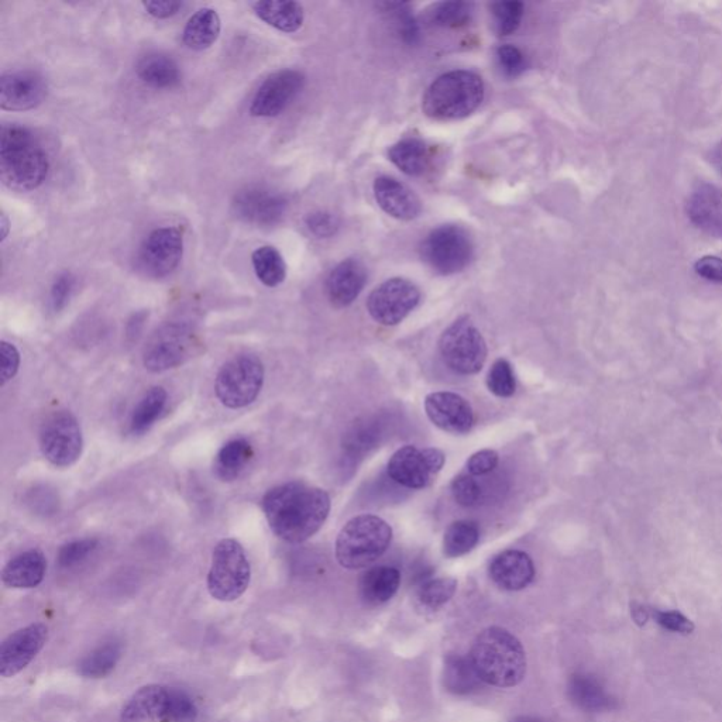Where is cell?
Segmentation results:
<instances>
[{"instance_id": "11a10c76", "label": "cell", "mask_w": 722, "mask_h": 722, "mask_svg": "<svg viewBox=\"0 0 722 722\" xmlns=\"http://www.w3.org/2000/svg\"><path fill=\"white\" fill-rule=\"evenodd\" d=\"M512 722H541V721L536 720V718H532V717H518V718H515V720Z\"/></svg>"}, {"instance_id": "4dcf8cb0", "label": "cell", "mask_w": 722, "mask_h": 722, "mask_svg": "<svg viewBox=\"0 0 722 722\" xmlns=\"http://www.w3.org/2000/svg\"><path fill=\"white\" fill-rule=\"evenodd\" d=\"M388 158L395 167L409 177H421L428 170L431 154L426 144L419 139H404L388 150Z\"/></svg>"}, {"instance_id": "d590c367", "label": "cell", "mask_w": 722, "mask_h": 722, "mask_svg": "<svg viewBox=\"0 0 722 722\" xmlns=\"http://www.w3.org/2000/svg\"><path fill=\"white\" fill-rule=\"evenodd\" d=\"M120 656H122V646L118 642H108L88 653L78 663V673L88 679H101L115 670Z\"/></svg>"}, {"instance_id": "ee69618b", "label": "cell", "mask_w": 722, "mask_h": 722, "mask_svg": "<svg viewBox=\"0 0 722 722\" xmlns=\"http://www.w3.org/2000/svg\"><path fill=\"white\" fill-rule=\"evenodd\" d=\"M452 494L457 504L462 507H473L479 503L480 484L469 474H460L452 483Z\"/></svg>"}, {"instance_id": "f546056e", "label": "cell", "mask_w": 722, "mask_h": 722, "mask_svg": "<svg viewBox=\"0 0 722 722\" xmlns=\"http://www.w3.org/2000/svg\"><path fill=\"white\" fill-rule=\"evenodd\" d=\"M222 22L215 9H199L195 15L189 17L182 40L185 46L195 51H204L219 39Z\"/></svg>"}, {"instance_id": "f5cc1de1", "label": "cell", "mask_w": 722, "mask_h": 722, "mask_svg": "<svg viewBox=\"0 0 722 722\" xmlns=\"http://www.w3.org/2000/svg\"><path fill=\"white\" fill-rule=\"evenodd\" d=\"M632 615H634V620L641 625L645 624V622L651 618V614H649L648 610L642 607V605H635L634 610H632Z\"/></svg>"}, {"instance_id": "603a6c76", "label": "cell", "mask_w": 722, "mask_h": 722, "mask_svg": "<svg viewBox=\"0 0 722 722\" xmlns=\"http://www.w3.org/2000/svg\"><path fill=\"white\" fill-rule=\"evenodd\" d=\"M490 576L501 589L524 590L534 580V562L531 556L522 550H505L491 562Z\"/></svg>"}, {"instance_id": "e0dca14e", "label": "cell", "mask_w": 722, "mask_h": 722, "mask_svg": "<svg viewBox=\"0 0 722 722\" xmlns=\"http://www.w3.org/2000/svg\"><path fill=\"white\" fill-rule=\"evenodd\" d=\"M47 641L48 627L41 622L10 634L0 645V676L9 679L19 675L43 651Z\"/></svg>"}, {"instance_id": "5bb4252c", "label": "cell", "mask_w": 722, "mask_h": 722, "mask_svg": "<svg viewBox=\"0 0 722 722\" xmlns=\"http://www.w3.org/2000/svg\"><path fill=\"white\" fill-rule=\"evenodd\" d=\"M445 460L442 450H421L415 446H404L397 450L388 462V476L401 486L419 490L432 483L436 474L445 466Z\"/></svg>"}, {"instance_id": "52a82bcc", "label": "cell", "mask_w": 722, "mask_h": 722, "mask_svg": "<svg viewBox=\"0 0 722 722\" xmlns=\"http://www.w3.org/2000/svg\"><path fill=\"white\" fill-rule=\"evenodd\" d=\"M252 567L243 546L236 539H223L212 553L208 591L215 600L232 603L249 589Z\"/></svg>"}, {"instance_id": "d6986e66", "label": "cell", "mask_w": 722, "mask_h": 722, "mask_svg": "<svg viewBox=\"0 0 722 722\" xmlns=\"http://www.w3.org/2000/svg\"><path fill=\"white\" fill-rule=\"evenodd\" d=\"M47 82L34 71L9 72L0 79V106L10 112L37 108L47 96Z\"/></svg>"}, {"instance_id": "681fc988", "label": "cell", "mask_w": 722, "mask_h": 722, "mask_svg": "<svg viewBox=\"0 0 722 722\" xmlns=\"http://www.w3.org/2000/svg\"><path fill=\"white\" fill-rule=\"evenodd\" d=\"M2 354V385L9 383L16 376L20 366V353L15 345L9 342H2L0 346Z\"/></svg>"}, {"instance_id": "4fadbf2b", "label": "cell", "mask_w": 722, "mask_h": 722, "mask_svg": "<svg viewBox=\"0 0 722 722\" xmlns=\"http://www.w3.org/2000/svg\"><path fill=\"white\" fill-rule=\"evenodd\" d=\"M421 301V291L405 278H391L371 292L367 309L371 318L384 326H394L405 318Z\"/></svg>"}, {"instance_id": "f907efd6", "label": "cell", "mask_w": 722, "mask_h": 722, "mask_svg": "<svg viewBox=\"0 0 722 722\" xmlns=\"http://www.w3.org/2000/svg\"><path fill=\"white\" fill-rule=\"evenodd\" d=\"M696 273L711 283L722 284V259L717 256H704L694 264Z\"/></svg>"}, {"instance_id": "cb8c5ba5", "label": "cell", "mask_w": 722, "mask_h": 722, "mask_svg": "<svg viewBox=\"0 0 722 722\" xmlns=\"http://www.w3.org/2000/svg\"><path fill=\"white\" fill-rule=\"evenodd\" d=\"M687 213L697 228L722 237V194L714 185L701 184L694 189Z\"/></svg>"}, {"instance_id": "e575fe53", "label": "cell", "mask_w": 722, "mask_h": 722, "mask_svg": "<svg viewBox=\"0 0 722 722\" xmlns=\"http://www.w3.org/2000/svg\"><path fill=\"white\" fill-rule=\"evenodd\" d=\"M479 541L480 528L477 522L467 519L453 522L443 536V553L448 558H460L476 548Z\"/></svg>"}, {"instance_id": "f1b7e54d", "label": "cell", "mask_w": 722, "mask_h": 722, "mask_svg": "<svg viewBox=\"0 0 722 722\" xmlns=\"http://www.w3.org/2000/svg\"><path fill=\"white\" fill-rule=\"evenodd\" d=\"M137 75L144 84L156 89H170L181 82V70L173 58L165 54H147L137 64Z\"/></svg>"}, {"instance_id": "7a4b0ae2", "label": "cell", "mask_w": 722, "mask_h": 722, "mask_svg": "<svg viewBox=\"0 0 722 722\" xmlns=\"http://www.w3.org/2000/svg\"><path fill=\"white\" fill-rule=\"evenodd\" d=\"M50 160L32 130L5 125L0 133V177L19 192L37 189L46 181Z\"/></svg>"}, {"instance_id": "2e32d148", "label": "cell", "mask_w": 722, "mask_h": 722, "mask_svg": "<svg viewBox=\"0 0 722 722\" xmlns=\"http://www.w3.org/2000/svg\"><path fill=\"white\" fill-rule=\"evenodd\" d=\"M184 254V237L177 228L153 230L140 249L139 263L144 274L164 278L180 266Z\"/></svg>"}, {"instance_id": "4316f807", "label": "cell", "mask_w": 722, "mask_h": 722, "mask_svg": "<svg viewBox=\"0 0 722 722\" xmlns=\"http://www.w3.org/2000/svg\"><path fill=\"white\" fill-rule=\"evenodd\" d=\"M254 13L268 26L284 33H295L301 29L305 20L301 3L291 0H264L253 3Z\"/></svg>"}, {"instance_id": "c3c4849f", "label": "cell", "mask_w": 722, "mask_h": 722, "mask_svg": "<svg viewBox=\"0 0 722 722\" xmlns=\"http://www.w3.org/2000/svg\"><path fill=\"white\" fill-rule=\"evenodd\" d=\"M498 459L500 457H498L495 450H480L467 460V470H469L471 476H484V474L491 473L497 467Z\"/></svg>"}, {"instance_id": "816d5d0a", "label": "cell", "mask_w": 722, "mask_h": 722, "mask_svg": "<svg viewBox=\"0 0 722 722\" xmlns=\"http://www.w3.org/2000/svg\"><path fill=\"white\" fill-rule=\"evenodd\" d=\"M143 6L149 15L157 17V19H168V17L177 15L178 10L182 8V3L163 0V2H144Z\"/></svg>"}, {"instance_id": "ffe728a7", "label": "cell", "mask_w": 722, "mask_h": 722, "mask_svg": "<svg viewBox=\"0 0 722 722\" xmlns=\"http://www.w3.org/2000/svg\"><path fill=\"white\" fill-rule=\"evenodd\" d=\"M425 411L433 425L442 431L464 435L474 424L473 408L462 395L432 393L426 397Z\"/></svg>"}, {"instance_id": "ab89813d", "label": "cell", "mask_w": 722, "mask_h": 722, "mask_svg": "<svg viewBox=\"0 0 722 722\" xmlns=\"http://www.w3.org/2000/svg\"><path fill=\"white\" fill-rule=\"evenodd\" d=\"M524 3L512 0V2H497L491 6L493 13L494 32L497 36L505 37L517 32L524 17Z\"/></svg>"}, {"instance_id": "ac0fdd59", "label": "cell", "mask_w": 722, "mask_h": 722, "mask_svg": "<svg viewBox=\"0 0 722 722\" xmlns=\"http://www.w3.org/2000/svg\"><path fill=\"white\" fill-rule=\"evenodd\" d=\"M288 201L284 195L264 187L240 191L233 201L237 218L257 226H274L284 218Z\"/></svg>"}, {"instance_id": "9a60e30c", "label": "cell", "mask_w": 722, "mask_h": 722, "mask_svg": "<svg viewBox=\"0 0 722 722\" xmlns=\"http://www.w3.org/2000/svg\"><path fill=\"white\" fill-rule=\"evenodd\" d=\"M304 85L305 75L301 71L274 72L257 89L250 113L254 118H275L281 115L301 94Z\"/></svg>"}, {"instance_id": "d6a6232c", "label": "cell", "mask_w": 722, "mask_h": 722, "mask_svg": "<svg viewBox=\"0 0 722 722\" xmlns=\"http://www.w3.org/2000/svg\"><path fill=\"white\" fill-rule=\"evenodd\" d=\"M443 683L453 694L463 696L479 690L483 680L474 668L470 656L449 655L445 660Z\"/></svg>"}, {"instance_id": "5b68a950", "label": "cell", "mask_w": 722, "mask_h": 722, "mask_svg": "<svg viewBox=\"0 0 722 722\" xmlns=\"http://www.w3.org/2000/svg\"><path fill=\"white\" fill-rule=\"evenodd\" d=\"M393 529L376 515L350 519L336 539V558L345 569L357 570L376 562L390 548Z\"/></svg>"}, {"instance_id": "484cf974", "label": "cell", "mask_w": 722, "mask_h": 722, "mask_svg": "<svg viewBox=\"0 0 722 722\" xmlns=\"http://www.w3.org/2000/svg\"><path fill=\"white\" fill-rule=\"evenodd\" d=\"M567 693L574 706L587 713H601L617 707L603 683L589 673H574L567 684Z\"/></svg>"}, {"instance_id": "74e56055", "label": "cell", "mask_w": 722, "mask_h": 722, "mask_svg": "<svg viewBox=\"0 0 722 722\" xmlns=\"http://www.w3.org/2000/svg\"><path fill=\"white\" fill-rule=\"evenodd\" d=\"M473 15V5L467 2L436 3L426 13V22L435 27L457 29L466 26Z\"/></svg>"}, {"instance_id": "f35d334b", "label": "cell", "mask_w": 722, "mask_h": 722, "mask_svg": "<svg viewBox=\"0 0 722 722\" xmlns=\"http://www.w3.org/2000/svg\"><path fill=\"white\" fill-rule=\"evenodd\" d=\"M456 589L457 581L450 577H439V579L425 577L419 584L418 598L425 607L438 610L455 596Z\"/></svg>"}, {"instance_id": "b9f144b4", "label": "cell", "mask_w": 722, "mask_h": 722, "mask_svg": "<svg viewBox=\"0 0 722 722\" xmlns=\"http://www.w3.org/2000/svg\"><path fill=\"white\" fill-rule=\"evenodd\" d=\"M96 549H98L96 539H81V541L67 543L58 552V565L63 569H70V567L84 562Z\"/></svg>"}, {"instance_id": "6da1fadb", "label": "cell", "mask_w": 722, "mask_h": 722, "mask_svg": "<svg viewBox=\"0 0 722 722\" xmlns=\"http://www.w3.org/2000/svg\"><path fill=\"white\" fill-rule=\"evenodd\" d=\"M261 508L278 538L285 542L308 541L325 524L330 512V497L322 488L308 484H281L271 488L261 500Z\"/></svg>"}, {"instance_id": "9c48e42d", "label": "cell", "mask_w": 722, "mask_h": 722, "mask_svg": "<svg viewBox=\"0 0 722 722\" xmlns=\"http://www.w3.org/2000/svg\"><path fill=\"white\" fill-rule=\"evenodd\" d=\"M439 350L449 369L464 376L479 373L487 360L486 340L469 316L457 319L442 333Z\"/></svg>"}, {"instance_id": "7bdbcfd3", "label": "cell", "mask_w": 722, "mask_h": 722, "mask_svg": "<svg viewBox=\"0 0 722 722\" xmlns=\"http://www.w3.org/2000/svg\"><path fill=\"white\" fill-rule=\"evenodd\" d=\"M498 67L508 78H517L526 70V58L522 51L511 44H505L497 50Z\"/></svg>"}, {"instance_id": "836d02e7", "label": "cell", "mask_w": 722, "mask_h": 722, "mask_svg": "<svg viewBox=\"0 0 722 722\" xmlns=\"http://www.w3.org/2000/svg\"><path fill=\"white\" fill-rule=\"evenodd\" d=\"M252 263L254 273L259 278L260 283L266 287L275 288L281 285L287 277V264L284 257L273 246L259 247L253 253Z\"/></svg>"}, {"instance_id": "30bf717a", "label": "cell", "mask_w": 722, "mask_h": 722, "mask_svg": "<svg viewBox=\"0 0 722 722\" xmlns=\"http://www.w3.org/2000/svg\"><path fill=\"white\" fill-rule=\"evenodd\" d=\"M473 254V242L462 226H439L421 244L422 260L440 275L460 273L469 266Z\"/></svg>"}, {"instance_id": "bcb514c9", "label": "cell", "mask_w": 722, "mask_h": 722, "mask_svg": "<svg viewBox=\"0 0 722 722\" xmlns=\"http://www.w3.org/2000/svg\"><path fill=\"white\" fill-rule=\"evenodd\" d=\"M75 277L71 273L61 274L55 280L50 292V305L54 312L63 311L67 307L68 302L74 291Z\"/></svg>"}, {"instance_id": "7c38bea8", "label": "cell", "mask_w": 722, "mask_h": 722, "mask_svg": "<svg viewBox=\"0 0 722 722\" xmlns=\"http://www.w3.org/2000/svg\"><path fill=\"white\" fill-rule=\"evenodd\" d=\"M39 440L41 453L57 467H70L77 463L84 449L81 425L68 411H57L47 416L41 425Z\"/></svg>"}, {"instance_id": "44dd1931", "label": "cell", "mask_w": 722, "mask_h": 722, "mask_svg": "<svg viewBox=\"0 0 722 722\" xmlns=\"http://www.w3.org/2000/svg\"><path fill=\"white\" fill-rule=\"evenodd\" d=\"M367 277V268L360 260H343L330 271L326 280L330 304L338 308L349 307L366 287Z\"/></svg>"}, {"instance_id": "ba28073f", "label": "cell", "mask_w": 722, "mask_h": 722, "mask_svg": "<svg viewBox=\"0 0 722 722\" xmlns=\"http://www.w3.org/2000/svg\"><path fill=\"white\" fill-rule=\"evenodd\" d=\"M263 384L264 366L259 357L242 354L219 370L215 393L225 407L239 409L256 401Z\"/></svg>"}, {"instance_id": "1f68e13d", "label": "cell", "mask_w": 722, "mask_h": 722, "mask_svg": "<svg viewBox=\"0 0 722 722\" xmlns=\"http://www.w3.org/2000/svg\"><path fill=\"white\" fill-rule=\"evenodd\" d=\"M253 457V448L249 440L237 438L230 440L219 450L215 459V473L222 481H233L249 466Z\"/></svg>"}, {"instance_id": "8d00e7d4", "label": "cell", "mask_w": 722, "mask_h": 722, "mask_svg": "<svg viewBox=\"0 0 722 722\" xmlns=\"http://www.w3.org/2000/svg\"><path fill=\"white\" fill-rule=\"evenodd\" d=\"M167 400V391L163 387L151 388L149 393L144 395L143 400L134 409L132 421H130V429L134 435H143L149 431L158 416L163 414Z\"/></svg>"}, {"instance_id": "8992f818", "label": "cell", "mask_w": 722, "mask_h": 722, "mask_svg": "<svg viewBox=\"0 0 722 722\" xmlns=\"http://www.w3.org/2000/svg\"><path fill=\"white\" fill-rule=\"evenodd\" d=\"M198 707L184 690L149 684L130 697L120 722H195Z\"/></svg>"}, {"instance_id": "f6af8a7d", "label": "cell", "mask_w": 722, "mask_h": 722, "mask_svg": "<svg viewBox=\"0 0 722 722\" xmlns=\"http://www.w3.org/2000/svg\"><path fill=\"white\" fill-rule=\"evenodd\" d=\"M305 225H307L312 235L319 237V239H328V237L335 236L338 233L340 220L333 213L318 211L309 213L307 219H305Z\"/></svg>"}, {"instance_id": "7402d4cb", "label": "cell", "mask_w": 722, "mask_h": 722, "mask_svg": "<svg viewBox=\"0 0 722 722\" xmlns=\"http://www.w3.org/2000/svg\"><path fill=\"white\" fill-rule=\"evenodd\" d=\"M374 197L387 215L398 220H414L422 213V202L407 185L391 177L374 181Z\"/></svg>"}, {"instance_id": "277c9868", "label": "cell", "mask_w": 722, "mask_h": 722, "mask_svg": "<svg viewBox=\"0 0 722 722\" xmlns=\"http://www.w3.org/2000/svg\"><path fill=\"white\" fill-rule=\"evenodd\" d=\"M486 88L480 75L466 70L450 71L432 82L422 101L425 115L448 122L467 118L484 101Z\"/></svg>"}, {"instance_id": "db71d44e", "label": "cell", "mask_w": 722, "mask_h": 722, "mask_svg": "<svg viewBox=\"0 0 722 722\" xmlns=\"http://www.w3.org/2000/svg\"><path fill=\"white\" fill-rule=\"evenodd\" d=\"M9 219L6 218L5 213H2V216H0V228H2V242H5L6 237L9 235Z\"/></svg>"}, {"instance_id": "8fae6325", "label": "cell", "mask_w": 722, "mask_h": 722, "mask_svg": "<svg viewBox=\"0 0 722 722\" xmlns=\"http://www.w3.org/2000/svg\"><path fill=\"white\" fill-rule=\"evenodd\" d=\"M194 330L184 323H170L158 329L143 350L144 367L151 373L175 369L197 352Z\"/></svg>"}, {"instance_id": "d4e9b609", "label": "cell", "mask_w": 722, "mask_h": 722, "mask_svg": "<svg viewBox=\"0 0 722 722\" xmlns=\"http://www.w3.org/2000/svg\"><path fill=\"white\" fill-rule=\"evenodd\" d=\"M47 559L39 549L27 550L10 560L2 572V581L9 589H34L46 577Z\"/></svg>"}, {"instance_id": "3957f363", "label": "cell", "mask_w": 722, "mask_h": 722, "mask_svg": "<svg viewBox=\"0 0 722 722\" xmlns=\"http://www.w3.org/2000/svg\"><path fill=\"white\" fill-rule=\"evenodd\" d=\"M470 659L483 683L514 687L524 680L526 655L517 636L507 629H484L474 641Z\"/></svg>"}, {"instance_id": "60d3db41", "label": "cell", "mask_w": 722, "mask_h": 722, "mask_svg": "<svg viewBox=\"0 0 722 722\" xmlns=\"http://www.w3.org/2000/svg\"><path fill=\"white\" fill-rule=\"evenodd\" d=\"M488 390L501 398H508L515 394L517 381L511 364L505 359H498L491 366L487 377Z\"/></svg>"}, {"instance_id": "7dc6e473", "label": "cell", "mask_w": 722, "mask_h": 722, "mask_svg": "<svg viewBox=\"0 0 722 722\" xmlns=\"http://www.w3.org/2000/svg\"><path fill=\"white\" fill-rule=\"evenodd\" d=\"M653 618L660 627L673 634L689 635L694 631V624L679 611H655Z\"/></svg>"}, {"instance_id": "83f0119b", "label": "cell", "mask_w": 722, "mask_h": 722, "mask_svg": "<svg viewBox=\"0 0 722 722\" xmlns=\"http://www.w3.org/2000/svg\"><path fill=\"white\" fill-rule=\"evenodd\" d=\"M401 574L395 567L376 566L367 570L360 580V594L366 603H387L400 589Z\"/></svg>"}]
</instances>
